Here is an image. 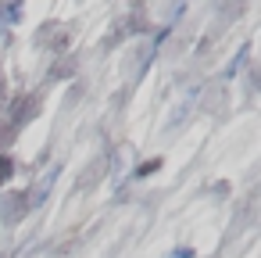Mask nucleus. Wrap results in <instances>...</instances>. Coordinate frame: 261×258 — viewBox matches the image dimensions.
<instances>
[{
	"label": "nucleus",
	"mask_w": 261,
	"mask_h": 258,
	"mask_svg": "<svg viewBox=\"0 0 261 258\" xmlns=\"http://www.w3.org/2000/svg\"><path fill=\"white\" fill-rule=\"evenodd\" d=\"M54 179H58V165H54V169H47V172H43V179H40V183L29 190V201H25V208H40V204L47 201V194H50Z\"/></svg>",
	"instance_id": "nucleus-1"
},
{
	"label": "nucleus",
	"mask_w": 261,
	"mask_h": 258,
	"mask_svg": "<svg viewBox=\"0 0 261 258\" xmlns=\"http://www.w3.org/2000/svg\"><path fill=\"white\" fill-rule=\"evenodd\" d=\"M22 201H25V197H18V194H15V197H8V208H0V219H4V222H15V219L25 212V204H22Z\"/></svg>",
	"instance_id": "nucleus-2"
},
{
	"label": "nucleus",
	"mask_w": 261,
	"mask_h": 258,
	"mask_svg": "<svg viewBox=\"0 0 261 258\" xmlns=\"http://www.w3.org/2000/svg\"><path fill=\"white\" fill-rule=\"evenodd\" d=\"M243 58H247V47H243V51H240V58H236V61H232L229 68H225V76H229V79H232V76L240 72V65H243Z\"/></svg>",
	"instance_id": "nucleus-3"
},
{
	"label": "nucleus",
	"mask_w": 261,
	"mask_h": 258,
	"mask_svg": "<svg viewBox=\"0 0 261 258\" xmlns=\"http://www.w3.org/2000/svg\"><path fill=\"white\" fill-rule=\"evenodd\" d=\"M11 169H15V165H11V158H0V179H8V176H11Z\"/></svg>",
	"instance_id": "nucleus-4"
},
{
	"label": "nucleus",
	"mask_w": 261,
	"mask_h": 258,
	"mask_svg": "<svg viewBox=\"0 0 261 258\" xmlns=\"http://www.w3.org/2000/svg\"><path fill=\"white\" fill-rule=\"evenodd\" d=\"M172 258H193V247H179V251H172Z\"/></svg>",
	"instance_id": "nucleus-5"
}]
</instances>
